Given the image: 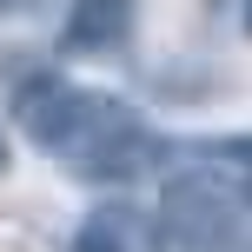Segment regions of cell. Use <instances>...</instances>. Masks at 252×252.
Segmentation results:
<instances>
[{
  "mask_svg": "<svg viewBox=\"0 0 252 252\" xmlns=\"http://www.w3.org/2000/svg\"><path fill=\"white\" fill-rule=\"evenodd\" d=\"M159 239L166 252H252V213L219 179L179 173L159 192Z\"/></svg>",
  "mask_w": 252,
  "mask_h": 252,
  "instance_id": "6da1fadb",
  "label": "cell"
},
{
  "mask_svg": "<svg viewBox=\"0 0 252 252\" xmlns=\"http://www.w3.org/2000/svg\"><path fill=\"white\" fill-rule=\"evenodd\" d=\"M66 166H73L80 179H133V173L153 166V133H146V120L126 100L100 93L87 126H80V139L66 146Z\"/></svg>",
  "mask_w": 252,
  "mask_h": 252,
  "instance_id": "7a4b0ae2",
  "label": "cell"
},
{
  "mask_svg": "<svg viewBox=\"0 0 252 252\" xmlns=\"http://www.w3.org/2000/svg\"><path fill=\"white\" fill-rule=\"evenodd\" d=\"M139 20V0H73L60 27V53H120L133 40Z\"/></svg>",
  "mask_w": 252,
  "mask_h": 252,
  "instance_id": "3957f363",
  "label": "cell"
},
{
  "mask_svg": "<svg viewBox=\"0 0 252 252\" xmlns=\"http://www.w3.org/2000/svg\"><path fill=\"white\" fill-rule=\"evenodd\" d=\"M192 173L219 179V186L232 192V199L252 213V133H232V139H206L199 146V166Z\"/></svg>",
  "mask_w": 252,
  "mask_h": 252,
  "instance_id": "277c9868",
  "label": "cell"
},
{
  "mask_svg": "<svg viewBox=\"0 0 252 252\" xmlns=\"http://www.w3.org/2000/svg\"><path fill=\"white\" fill-rule=\"evenodd\" d=\"M73 252H139V246H133V226H126L120 213H93L87 226H80Z\"/></svg>",
  "mask_w": 252,
  "mask_h": 252,
  "instance_id": "5b68a950",
  "label": "cell"
},
{
  "mask_svg": "<svg viewBox=\"0 0 252 252\" xmlns=\"http://www.w3.org/2000/svg\"><path fill=\"white\" fill-rule=\"evenodd\" d=\"M7 166H13V153H7V133H0V179H7Z\"/></svg>",
  "mask_w": 252,
  "mask_h": 252,
  "instance_id": "8992f818",
  "label": "cell"
},
{
  "mask_svg": "<svg viewBox=\"0 0 252 252\" xmlns=\"http://www.w3.org/2000/svg\"><path fill=\"white\" fill-rule=\"evenodd\" d=\"M27 7H33V0H0V13H27Z\"/></svg>",
  "mask_w": 252,
  "mask_h": 252,
  "instance_id": "52a82bcc",
  "label": "cell"
}]
</instances>
